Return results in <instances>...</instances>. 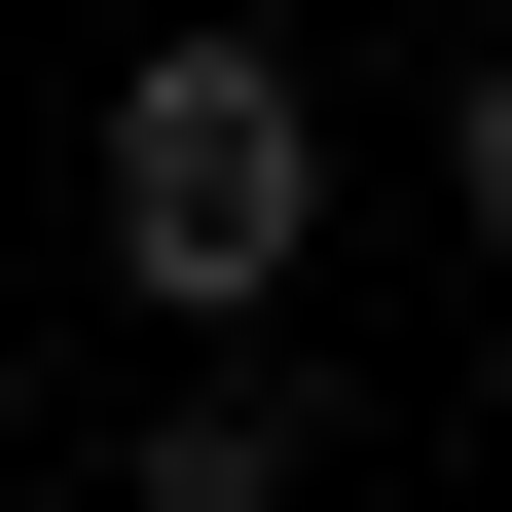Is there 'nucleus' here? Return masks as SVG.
I'll return each instance as SVG.
<instances>
[{
    "label": "nucleus",
    "mask_w": 512,
    "mask_h": 512,
    "mask_svg": "<svg viewBox=\"0 0 512 512\" xmlns=\"http://www.w3.org/2000/svg\"><path fill=\"white\" fill-rule=\"evenodd\" d=\"M293 256H330V74L293 37H147L110 74V293L147 330H293Z\"/></svg>",
    "instance_id": "1"
},
{
    "label": "nucleus",
    "mask_w": 512,
    "mask_h": 512,
    "mask_svg": "<svg viewBox=\"0 0 512 512\" xmlns=\"http://www.w3.org/2000/svg\"><path fill=\"white\" fill-rule=\"evenodd\" d=\"M293 476H330V403H293V366H183V403L110 439L74 512H293Z\"/></svg>",
    "instance_id": "2"
},
{
    "label": "nucleus",
    "mask_w": 512,
    "mask_h": 512,
    "mask_svg": "<svg viewBox=\"0 0 512 512\" xmlns=\"http://www.w3.org/2000/svg\"><path fill=\"white\" fill-rule=\"evenodd\" d=\"M0 512H74V476H0Z\"/></svg>",
    "instance_id": "3"
}]
</instances>
